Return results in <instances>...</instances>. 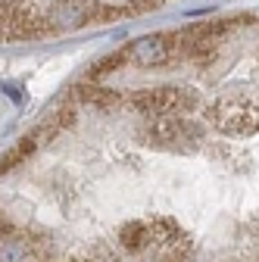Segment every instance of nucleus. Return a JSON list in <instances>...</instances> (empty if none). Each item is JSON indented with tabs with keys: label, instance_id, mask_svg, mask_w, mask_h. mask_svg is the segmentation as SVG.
<instances>
[{
	"label": "nucleus",
	"instance_id": "nucleus-1",
	"mask_svg": "<svg viewBox=\"0 0 259 262\" xmlns=\"http://www.w3.org/2000/svg\"><path fill=\"white\" fill-rule=\"evenodd\" d=\"M169 0H0V44L75 35L91 25L144 16Z\"/></svg>",
	"mask_w": 259,
	"mask_h": 262
}]
</instances>
